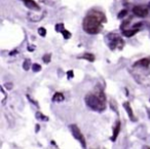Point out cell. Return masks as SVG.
I'll return each mask as SVG.
<instances>
[{
	"label": "cell",
	"instance_id": "cell-1",
	"mask_svg": "<svg viewBox=\"0 0 150 149\" xmlns=\"http://www.w3.org/2000/svg\"><path fill=\"white\" fill-rule=\"evenodd\" d=\"M105 23H107V17L104 13L98 9H91L83 19L82 29L87 34L96 35L103 30V25Z\"/></svg>",
	"mask_w": 150,
	"mask_h": 149
},
{
	"label": "cell",
	"instance_id": "cell-2",
	"mask_svg": "<svg viewBox=\"0 0 150 149\" xmlns=\"http://www.w3.org/2000/svg\"><path fill=\"white\" fill-rule=\"evenodd\" d=\"M87 106L96 112H103L106 109V95L100 87H95L93 92L89 93L84 98Z\"/></svg>",
	"mask_w": 150,
	"mask_h": 149
},
{
	"label": "cell",
	"instance_id": "cell-3",
	"mask_svg": "<svg viewBox=\"0 0 150 149\" xmlns=\"http://www.w3.org/2000/svg\"><path fill=\"white\" fill-rule=\"evenodd\" d=\"M132 68H133V70H132L130 74L135 78L137 83L150 89V71L148 70V68L137 65H133Z\"/></svg>",
	"mask_w": 150,
	"mask_h": 149
},
{
	"label": "cell",
	"instance_id": "cell-4",
	"mask_svg": "<svg viewBox=\"0 0 150 149\" xmlns=\"http://www.w3.org/2000/svg\"><path fill=\"white\" fill-rule=\"evenodd\" d=\"M105 40H106V43L108 44L110 50H121L124 48V44H126L123 39L116 33H108L105 36Z\"/></svg>",
	"mask_w": 150,
	"mask_h": 149
},
{
	"label": "cell",
	"instance_id": "cell-5",
	"mask_svg": "<svg viewBox=\"0 0 150 149\" xmlns=\"http://www.w3.org/2000/svg\"><path fill=\"white\" fill-rule=\"evenodd\" d=\"M69 129H70V132H71L72 136L74 137V139H76V140L80 143L81 147H82V148H87V142H85V139L84 137H83L82 133H81L80 129H79L76 125H70Z\"/></svg>",
	"mask_w": 150,
	"mask_h": 149
},
{
	"label": "cell",
	"instance_id": "cell-6",
	"mask_svg": "<svg viewBox=\"0 0 150 149\" xmlns=\"http://www.w3.org/2000/svg\"><path fill=\"white\" fill-rule=\"evenodd\" d=\"M133 13L135 15L139 17H146L148 15V13H149V8H148V5H136V6L133 7Z\"/></svg>",
	"mask_w": 150,
	"mask_h": 149
},
{
	"label": "cell",
	"instance_id": "cell-7",
	"mask_svg": "<svg viewBox=\"0 0 150 149\" xmlns=\"http://www.w3.org/2000/svg\"><path fill=\"white\" fill-rule=\"evenodd\" d=\"M23 2H24L25 6L28 7L29 9L33 11H39L40 10V6L35 2L34 0H22Z\"/></svg>",
	"mask_w": 150,
	"mask_h": 149
},
{
	"label": "cell",
	"instance_id": "cell-8",
	"mask_svg": "<svg viewBox=\"0 0 150 149\" xmlns=\"http://www.w3.org/2000/svg\"><path fill=\"white\" fill-rule=\"evenodd\" d=\"M122 105H123V108L126 109V113H128V118H130L132 121H134V122H135V121H137V118H136L135 115H134L133 109H132V106L130 105V103H128V102H124Z\"/></svg>",
	"mask_w": 150,
	"mask_h": 149
},
{
	"label": "cell",
	"instance_id": "cell-9",
	"mask_svg": "<svg viewBox=\"0 0 150 149\" xmlns=\"http://www.w3.org/2000/svg\"><path fill=\"white\" fill-rule=\"evenodd\" d=\"M120 127H121V122H120L119 120H117L113 127V134L111 136V141H112V142L116 141V139H117L118 134H119V132H120Z\"/></svg>",
	"mask_w": 150,
	"mask_h": 149
},
{
	"label": "cell",
	"instance_id": "cell-10",
	"mask_svg": "<svg viewBox=\"0 0 150 149\" xmlns=\"http://www.w3.org/2000/svg\"><path fill=\"white\" fill-rule=\"evenodd\" d=\"M139 29H124V30L121 31V34L123 35L124 37H128V38H130V37H133L134 35H136L138 32H139Z\"/></svg>",
	"mask_w": 150,
	"mask_h": 149
},
{
	"label": "cell",
	"instance_id": "cell-11",
	"mask_svg": "<svg viewBox=\"0 0 150 149\" xmlns=\"http://www.w3.org/2000/svg\"><path fill=\"white\" fill-rule=\"evenodd\" d=\"M134 65L141 66V67H145V68H149V66H150V58H143V59H141V60L137 61V62H136Z\"/></svg>",
	"mask_w": 150,
	"mask_h": 149
},
{
	"label": "cell",
	"instance_id": "cell-12",
	"mask_svg": "<svg viewBox=\"0 0 150 149\" xmlns=\"http://www.w3.org/2000/svg\"><path fill=\"white\" fill-rule=\"evenodd\" d=\"M77 59H83V60H87L91 63L95 62V56L93 54H91V52H85V54L81 55V56H78Z\"/></svg>",
	"mask_w": 150,
	"mask_h": 149
},
{
	"label": "cell",
	"instance_id": "cell-13",
	"mask_svg": "<svg viewBox=\"0 0 150 149\" xmlns=\"http://www.w3.org/2000/svg\"><path fill=\"white\" fill-rule=\"evenodd\" d=\"M65 100V96L63 93H56L52 97V102L54 103H61Z\"/></svg>",
	"mask_w": 150,
	"mask_h": 149
},
{
	"label": "cell",
	"instance_id": "cell-14",
	"mask_svg": "<svg viewBox=\"0 0 150 149\" xmlns=\"http://www.w3.org/2000/svg\"><path fill=\"white\" fill-rule=\"evenodd\" d=\"M35 117H36V119H38V120H41V121H48V117L45 116V115L43 114L42 112H40V111H37L36 113H35Z\"/></svg>",
	"mask_w": 150,
	"mask_h": 149
},
{
	"label": "cell",
	"instance_id": "cell-15",
	"mask_svg": "<svg viewBox=\"0 0 150 149\" xmlns=\"http://www.w3.org/2000/svg\"><path fill=\"white\" fill-rule=\"evenodd\" d=\"M44 15H45V13L44 15H31V13H29V19L31 20V21H33V22H39V21H41L42 19L44 17Z\"/></svg>",
	"mask_w": 150,
	"mask_h": 149
},
{
	"label": "cell",
	"instance_id": "cell-16",
	"mask_svg": "<svg viewBox=\"0 0 150 149\" xmlns=\"http://www.w3.org/2000/svg\"><path fill=\"white\" fill-rule=\"evenodd\" d=\"M30 68H32V63H31V60L30 59H26L23 63V69L25 71H28Z\"/></svg>",
	"mask_w": 150,
	"mask_h": 149
},
{
	"label": "cell",
	"instance_id": "cell-17",
	"mask_svg": "<svg viewBox=\"0 0 150 149\" xmlns=\"http://www.w3.org/2000/svg\"><path fill=\"white\" fill-rule=\"evenodd\" d=\"M110 108H111V110L112 111H115L116 112V114H118V108H117V105H116V102L114 101L113 99H111L110 100Z\"/></svg>",
	"mask_w": 150,
	"mask_h": 149
},
{
	"label": "cell",
	"instance_id": "cell-18",
	"mask_svg": "<svg viewBox=\"0 0 150 149\" xmlns=\"http://www.w3.org/2000/svg\"><path fill=\"white\" fill-rule=\"evenodd\" d=\"M0 91H1V93H2V100H1V105L4 106V105H5V103H6L7 96H6V93H5L4 87H0Z\"/></svg>",
	"mask_w": 150,
	"mask_h": 149
},
{
	"label": "cell",
	"instance_id": "cell-19",
	"mask_svg": "<svg viewBox=\"0 0 150 149\" xmlns=\"http://www.w3.org/2000/svg\"><path fill=\"white\" fill-rule=\"evenodd\" d=\"M64 29H65V26H64L63 23H58V24L54 26V30L57 31V32L62 33V31H63Z\"/></svg>",
	"mask_w": 150,
	"mask_h": 149
},
{
	"label": "cell",
	"instance_id": "cell-20",
	"mask_svg": "<svg viewBox=\"0 0 150 149\" xmlns=\"http://www.w3.org/2000/svg\"><path fill=\"white\" fill-rule=\"evenodd\" d=\"M62 35H63L64 39H66V40L70 39V38H71V36H72V34L70 33V31L66 30V29H64V30L62 31Z\"/></svg>",
	"mask_w": 150,
	"mask_h": 149
},
{
	"label": "cell",
	"instance_id": "cell-21",
	"mask_svg": "<svg viewBox=\"0 0 150 149\" xmlns=\"http://www.w3.org/2000/svg\"><path fill=\"white\" fill-rule=\"evenodd\" d=\"M32 70L33 72L41 71V66H40L39 64H37V63H34V64H32Z\"/></svg>",
	"mask_w": 150,
	"mask_h": 149
},
{
	"label": "cell",
	"instance_id": "cell-22",
	"mask_svg": "<svg viewBox=\"0 0 150 149\" xmlns=\"http://www.w3.org/2000/svg\"><path fill=\"white\" fill-rule=\"evenodd\" d=\"M42 60H43V62L45 63V64H48V63L50 62V60H52V55L50 54L44 55V56L42 57Z\"/></svg>",
	"mask_w": 150,
	"mask_h": 149
},
{
	"label": "cell",
	"instance_id": "cell-23",
	"mask_svg": "<svg viewBox=\"0 0 150 149\" xmlns=\"http://www.w3.org/2000/svg\"><path fill=\"white\" fill-rule=\"evenodd\" d=\"M126 15H128V9H122V10L119 11V13H118L117 19H119V20L123 19V17H126Z\"/></svg>",
	"mask_w": 150,
	"mask_h": 149
},
{
	"label": "cell",
	"instance_id": "cell-24",
	"mask_svg": "<svg viewBox=\"0 0 150 149\" xmlns=\"http://www.w3.org/2000/svg\"><path fill=\"white\" fill-rule=\"evenodd\" d=\"M38 34H39L41 37H45L46 36L45 28H43V27H40V28H38Z\"/></svg>",
	"mask_w": 150,
	"mask_h": 149
},
{
	"label": "cell",
	"instance_id": "cell-25",
	"mask_svg": "<svg viewBox=\"0 0 150 149\" xmlns=\"http://www.w3.org/2000/svg\"><path fill=\"white\" fill-rule=\"evenodd\" d=\"M128 25H130V20H128V21H123V22L121 23V25H120V30H124V29L126 28V27L128 26Z\"/></svg>",
	"mask_w": 150,
	"mask_h": 149
},
{
	"label": "cell",
	"instance_id": "cell-26",
	"mask_svg": "<svg viewBox=\"0 0 150 149\" xmlns=\"http://www.w3.org/2000/svg\"><path fill=\"white\" fill-rule=\"evenodd\" d=\"M73 77H74L73 70H69V71H67V78H68V79H72Z\"/></svg>",
	"mask_w": 150,
	"mask_h": 149
},
{
	"label": "cell",
	"instance_id": "cell-27",
	"mask_svg": "<svg viewBox=\"0 0 150 149\" xmlns=\"http://www.w3.org/2000/svg\"><path fill=\"white\" fill-rule=\"evenodd\" d=\"M4 87H6L8 91H10V90H13V84L11 83V82H6V83L4 84Z\"/></svg>",
	"mask_w": 150,
	"mask_h": 149
},
{
	"label": "cell",
	"instance_id": "cell-28",
	"mask_svg": "<svg viewBox=\"0 0 150 149\" xmlns=\"http://www.w3.org/2000/svg\"><path fill=\"white\" fill-rule=\"evenodd\" d=\"M26 97H27V98H28V100H29V101H30V102H31V103H33V104H34V105H35V106H36V107H39V105H38V103H37V102H36V101H35V100L31 99V97H30V96H29V95H27V96H26Z\"/></svg>",
	"mask_w": 150,
	"mask_h": 149
},
{
	"label": "cell",
	"instance_id": "cell-29",
	"mask_svg": "<svg viewBox=\"0 0 150 149\" xmlns=\"http://www.w3.org/2000/svg\"><path fill=\"white\" fill-rule=\"evenodd\" d=\"M142 26H143V24H142V23H137V24L134 25L133 28L134 29H139V28H141ZM139 30H140V29H139Z\"/></svg>",
	"mask_w": 150,
	"mask_h": 149
},
{
	"label": "cell",
	"instance_id": "cell-30",
	"mask_svg": "<svg viewBox=\"0 0 150 149\" xmlns=\"http://www.w3.org/2000/svg\"><path fill=\"white\" fill-rule=\"evenodd\" d=\"M17 54H19V50H11V52H9V56L13 57V56H15V55H17Z\"/></svg>",
	"mask_w": 150,
	"mask_h": 149
},
{
	"label": "cell",
	"instance_id": "cell-31",
	"mask_svg": "<svg viewBox=\"0 0 150 149\" xmlns=\"http://www.w3.org/2000/svg\"><path fill=\"white\" fill-rule=\"evenodd\" d=\"M27 50H28V52H34L35 50V45H28V48H27Z\"/></svg>",
	"mask_w": 150,
	"mask_h": 149
},
{
	"label": "cell",
	"instance_id": "cell-32",
	"mask_svg": "<svg viewBox=\"0 0 150 149\" xmlns=\"http://www.w3.org/2000/svg\"><path fill=\"white\" fill-rule=\"evenodd\" d=\"M39 131H40V125H35V133H38Z\"/></svg>",
	"mask_w": 150,
	"mask_h": 149
},
{
	"label": "cell",
	"instance_id": "cell-33",
	"mask_svg": "<svg viewBox=\"0 0 150 149\" xmlns=\"http://www.w3.org/2000/svg\"><path fill=\"white\" fill-rule=\"evenodd\" d=\"M148 8H149V10H150V2L148 3Z\"/></svg>",
	"mask_w": 150,
	"mask_h": 149
},
{
	"label": "cell",
	"instance_id": "cell-34",
	"mask_svg": "<svg viewBox=\"0 0 150 149\" xmlns=\"http://www.w3.org/2000/svg\"><path fill=\"white\" fill-rule=\"evenodd\" d=\"M149 102H150V99H149Z\"/></svg>",
	"mask_w": 150,
	"mask_h": 149
}]
</instances>
